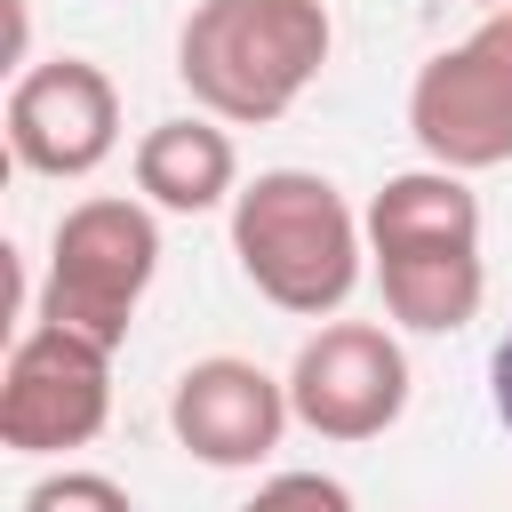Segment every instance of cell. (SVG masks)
Returning a JSON list of instances; mask_svg holds the SVG:
<instances>
[{"label":"cell","instance_id":"3","mask_svg":"<svg viewBox=\"0 0 512 512\" xmlns=\"http://www.w3.org/2000/svg\"><path fill=\"white\" fill-rule=\"evenodd\" d=\"M160 272V224L144 200H80L56 216V240H48V280H40V320L56 328H80L96 344H128V320L144 304Z\"/></svg>","mask_w":512,"mask_h":512},{"label":"cell","instance_id":"1","mask_svg":"<svg viewBox=\"0 0 512 512\" xmlns=\"http://www.w3.org/2000/svg\"><path fill=\"white\" fill-rule=\"evenodd\" d=\"M336 24L320 0H200L176 32V80L224 128L280 120L328 64Z\"/></svg>","mask_w":512,"mask_h":512},{"label":"cell","instance_id":"11","mask_svg":"<svg viewBox=\"0 0 512 512\" xmlns=\"http://www.w3.org/2000/svg\"><path fill=\"white\" fill-rule=\"evenodd\" d=\"M376 288L384 312L416 336H456L464 320H480L488 296V264L480 248H440V256H376Z\"/></svg>","mask_w":512,"mask_h":512},{"label":"cell","instance_id":"7","mask_svg":"<svg viewBox=\"0 0 512 512\" xmlns=\"http://www.w3.org/2000/svg\"><path fill=\"white\" fill-rule=\"evenodd\" d=\"M120 144V88L88 56H48L8 88V152L32 176H96Z\"/></svg>","mask_w":512,"mask_h":512},{"label":"cell","instance_id":"13","mask_svg":"<svg viewBox=\"0 0 512 512\" xmlns=\"http://www.w3.org/2000/svg\"><path fill=\"white\" fill-rule=\"evenodd\" d=\"M240 512H352V488L328 472H272Z\"/></svg>","mask_w":512,"mask_h":512},{"label":"cell","instance_id":"10","mask_svg":"<svg viewBox=\"0 0 512 512\" xmlns=\"http://www.w3.org/2000/svg\"><path fill=\"white\" fill-rule=\"evenodd\" d=\"M136 192H144L152 208H168V216H208V208H224V200L240 192V152H232V136H224L216 120H200V112L160 120V128H144V144H136Z\"/></svg>","mask_w":512,"mask_h":512},{"label":"cell","instance_id":"12","mask_svg":"<svg viewBox=\"0 0 512 512\" xmlns=\"http://www.w3.org/2000/svg\"><path fill=\"white\" fill-rule=\"evenodd\" d=\"M24 512H136V496L112 480V472H48L24 488Z\"/></svg>","mask_w":512,"mask_h":512},{"label":"cell","instance_id":"15","mask_svg":"<svg viewBox=\"0 0 512 512\" xmlns=\"http://www.w3.org/2000/svg\"><path fill=\"white\" fill-rule=\"evenodd\" d=\"M472 8H512V0H472Z\"/></svg>","mask_w":512,"mask_h":512},{"label":"cell","instance_id":"4","mask_svg":"<svg viewBox=\"0 0 512 512\" xmlns=\"http://www.w3.org/2000/svg\"><path fill=\"white\" fill-rule=\"evenodd\" d=\"M408 136L432 168L480 176L512 160V8H488L408 80Z\"/></svg>","mask_w":512,"mask_h":512},{"label":"cell","instance_id":"2","mask_svg":"<svg viewBox=\"0 0 512 512\" xmlns=\"http://www.w3.org/2000/svg\"><path fill=\"white\" fill-rule=\"evenodd\" d=\"M232 256L248 288L296 320L336 312L360 288L368 224L344 208V192L312 168H264L256 184L232 192Z\"/></svg>","mask_w":512,"mask_h":512},{"label":"cell","instance_id":"5","mask_svg":"<svg viewBox=\"0 0 512 512\" xmlns=\"http://www.w3.org/2000/svg\"><path fill=\"white\" fill-rule=\"evenodd\" d=\"M112 416V344L80 328H24L0 376V448L16 456H64L88 448Z\"/></svg>","mask_w":512,"mask_h":512},{"label":"cell","instance_id":"6","mask_svg":"<svg viewBox=\"0 0 512 512\" xmlns=\"http://www.w3.org/2000/svg\"><path fill=\"white\" fill-rule=\"evenodd\" d=\"M288 408L320 440H384L408 416V352L376 320H328L288 368Z\"/></svg>","mask_w":512,"mask_h":512},{"label":"cell","instance_id":"8","mask_svg":"<svg viewBox=\"0 0 512 512\" xmlns=\"http://www.w3.org/2000/svg\"><path fill=\"white\" fill-rule=\"evenodd\" d=\"M288 416H296V408H288V384L264 376V368L240 360V352L192 360V368L176 376V392H168V424H176L184 456H200V464H216V472L264 464V456L280 448Z\"/></svg>","mask_w":512,"mask_h":512},{"label":"cell","instance_id":"9","mask_svg":"<svg viewBox=\"0 0 512 512\" xmlns=\"http://www.w3.org/2000/svg\"><path fill=\"white\" fill-rule=\"evenodd\" d=\"M368 256H440V248H480V192L456 168H408L384 176L368 200Z\"/></svg>","mask_w":512,"mask_h":512},{"label":"cell","instance_id":"14","mask_svg":"<svg viewBox=\"0 0 512 512\" xmlns=\"http://www.w3.org/2000/svg\"><path fill=\"white\" fill-rule=\"evenodd\" d=\"M488 392H496V416H504V432H512V328H504V344H496V360H488Z\"/></svg>","mask_w":512,"mask_h":512}]
</instances>
